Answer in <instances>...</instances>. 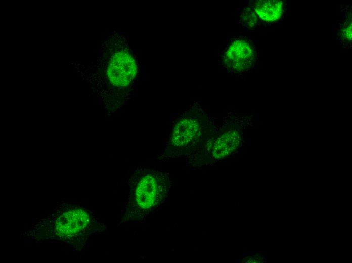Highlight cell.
Returning <instances> with one entry per match:
<instances>
[{
    "label": "cell",
    "mask_w": 352,
    "mask_h": 263,
    "mask_svg": "<svg viewBox=\"0 0 352 263\" xmlns=\"http://www.w3.org/2000/svg\"><path fill=\"white\" fill-rule=\"evenodd\" d=\"M168 181L162 173L144 170L133 178L127 200L126 216L130 220L144 217L164 200Z\"/></svg>",
    "instance_id": "obj_1"
},
{
    "label": "cell",
    "mask_w": 352,
    "mask_h": 263,
    "mask_svg": "<svg viewBox=\"0 0 352 263\" xmlns=\"http://www.w3.org/2000/svg\"><path fill=\"white\" fill-rule=\"evenodd\" d=\"M257 59L255 47L245 39H236L226 48L223 60L225 65L235 72H244L253 67Z\"/></svg>",
    "instance_id": "obj_2"
},
{
    "label": "cell",
    "mask_w": 352,
    "mask_h": 263,
    "mask_svg": "<svg viewBox=\"0 0 352 263\" xmlns=\"http://www.w3.org/2000/svg\"><path fill=\"white\" fill-rule=\"evenodd\" d=\"M136 65L132 56L124 51L118 52L112 57L108 68V76L115 85H127L134 78Z\"/></svg>",
    "instance_id": "obj_3"
},
{
    "label": "cell",
    "mask_w": 352,
    "mask_h": 263,
    "mask_svg": "<svg viewBox=\"0 0 352 263\" xmlns=\"http://www.w3.org/2000/svg\"><path fill=\"white\" fill-rule=\"evenodd\" d=\"M88 214V212L82 210H73L64 214L62 216L64 220L63 224L59 223L57 228L58 232L63 229L61 233L63 236L79 232L89 224Z\"/></svg>",
    "instance_id": "obj_4"
},
{
    "label": "cell",
    "mask_w": 352,
    "mask_h": 263,
    "mask_svg": "<svg viewBox=\"0 0 352 263\" xmlns=\"http://www.w3.org/2000/svg\"><path fill=\"white\" fill-rule=\"evenodd\" d=\"M253 7L258 18L267 22H273L281 17L284 5L280 1H258Z\"/></svg>",
    "instance_id": "obj_5"
},
{
    "label": "cell",
    "mask_w": 352,
    "mask_h": 263,
    "mask_svg": "<svg viewBox=\"0 0 352 263\" xmlns=\"http://www.w3.org/2000/svg\"><path fill=\"white\" fill-rule=\"evenodd\" d=\"M242 15L243 22L246 27L253 28L256 26L258 17L253 9L249 8L242 14Z\"/></svg>",
    "instance_id": "obj_6"
}]
</instances>
